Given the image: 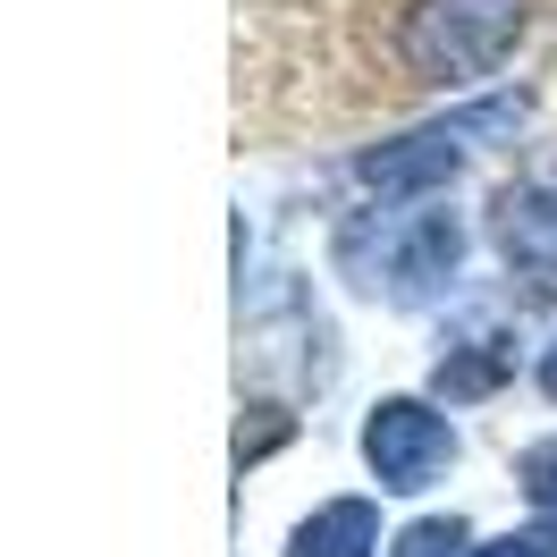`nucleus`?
Instances as JSON below:
<instances>
[{
    "mask_svg": "<svg viewBox=\"0 0 557 557\" xmlns=\"http://www.w3.org/2000/svg\"><path fill=\"white\" fill-rule=\"evenodd\" d=\"M330 271L355 296L414 313L465 271V220L440 203H363L330 228Z\"/></svg>",
    "mask_w": 557,
    "mask_h": 557,
    "instance_id": "nucleus-1",
    "label": "nucleus"
},
{
    "mask_svg": "<svg viewBox=\"0 0 557 557\" xmlns=\"http://www.w3.org/2000/svg\"><path fill=\"white\" fill-rule=\"evenodd\" d=\"M523 26H532V0H406L397 60H406L414 85L465 94V85H482L490 69L516 60Z\"/></svg>",
    "mask_w": 557,
    "mask_h": 557,
    "instance_id": "nucleus-2",
    "label": "nucleus"
},
{
    "mask_svg": "<svg viewBox=\"0 0 557 557\" xmlns=\"http://www.w3.org/2000/svg\"><path fill=\"white\" fill-rule=\"evenodd\" d=\"M523 127V94L516 102H473L440 119V127H422V136H397V144H372V152H355L347 161V186L355 195H372V203H431V195H448L456 170H465V152L482 136H516Z\"/></svg>",
    "mask_w": 557,
    "mask_h": 557,
    "instance_id": "nucleus-3",
    "label": "nucleus"
},
{
    "mask_svg": "<svg viewBox=\"0 0 557 557\" xmlns=\"http://www.w3.org/2000/svg\"><path fill=\"white\" fill-rule=\"evenodd\" d=\"M456 456V431L440 406H422V397H381L372 422H363V465H372V482L397 490V498H414L448 473Z\"/></svg>",
    "mask_w": 557,
    "mask_h": 557,
    "instance_id": "nucleus-4",
    "label": "nucleus"
},
{
    "mask_svg": "<svg viewBox=\"0 0 557 557\" xmlns=\"http://www.w3.org/2000/svg\"><path fill=\"white\" fill-rule=\"evenodd\" d=\"M498 253L523 278H557V186H516L498 195Z\"/></svg>",
    "mask_w": 557,
    "mask_h": 557,
    "instance_id": "nucleus-5",
    "label": "nucleus"
},
{
    "mask_svg": "<svg viewBox=\"0 0 557 557\" xmlns=\"http://www.w3.org/2000/svg\"><path fill=\"white\" fill-rule=\"evenodd\" d=\"M507 381H516V338H498V330H473V338H456V347L440 355V372H431V388H440L448 406L498 397Z\"/></svg>",
    "mask_w": 557,
    "mask_h": 557,
    "instance_id": "nucleus-6",
    "label": "nucleus"
},
{
    "mask_svg": "<svg viewBox=\"0 0 557 557\" xmlns=\"http://www.w3.org/2000/svg\"><path fill=\"white\" fill-rule=\"evenodd\" d=\"M381 549V516L372 498H330L287 532V557H372Z\"/></svg>",
    "mask_w": 557,
    "mask_h": 557,
    "instance_id": "nucleus-7",
    "label": "nucleus"
},
{
    "mask_svg": "<svg viewBox=\"0 0 557 557\" xmlns=\"http://www.w3.org/2000/svg\"><path fill=\"white\" fill-rule=\"evenodd\" d=\"M388 557H465V523H456V516H422V523L397 532V549H388Z\"/></svg>",
    "mask_w": 557,
    "mask_h": 557,
    "instance_id": "nucleus-8",
    "label": "nucleus"
},
{
    "mask_svg": "<svg viewBox=\"0 0 557 557\" xmlns=\"http://www.w3.org/2000/svg\"><path fill=\"white\" fill-rule=\"evenodd\" d=\"M516 482H523V498L557 523V440H532V448L516 456Z\"/></svg>",
    "mask_w": 557,
    "mask_h": 557,
    "instance_id": "nucleus-9",
    "label": "nucleus"
},
{
    "mask_svg": "<svg viewBox=\"0 0 557 557\" xmlns=\"http://www.w3.org/2000/svg\"><path fill=\"white\" fill-rule=\"evenodd\" d=\"M473 557H557V523H541V532H498V541H482Z\"/></svg>",
    "mask_w": 557,
    "mask_h": 557,
    "instance_id": "nucleus-10",
    "label": "nucleus"
},
{
    "mask_svg": "<svg viewBox=\"0 0 557 557\" xmlns=\"http://www.w3.org/2000/svg\"><path fill=\"white\" fill-rule=\"evenodd\" d=\"M541 397H549V406H557V338H549V347H541Z\"/></svg>",
    "mask_w": 557,
    "mask_h": 557,
    "instance_id": "nucleus-11",
    "label": "nucleus"
}]
</instances>
